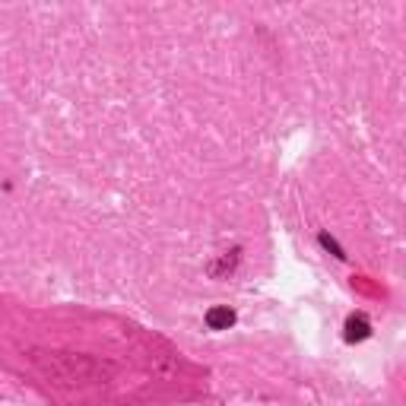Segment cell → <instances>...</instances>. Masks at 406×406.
<instances>
[{"label":"cell","mask_w":406,"mask_h":406,"mask_svg":"<svg viewBox=\"0 0 406 406\" xmlns=\"http://www.w3.org/2000/svg\"><path fill=\"white\" fill-rule=\"evenodd\" d=\"M207 324L209 330H229L235 324V311L229 304H216V308L207 311Z\"/></svg>","instance_id":"cell-1"},{"label":"cell","mask_w":406,"mask_h":406,"mask_svg":"<svg viewBox=\"0 0 406 406\" xmlns=\"http://www.w3.org/2000/svg\"><path fill=\"white\" fill-rule=\"evenodd\" d=\"M368 334H371V324H368V317H365V314H353L346 321V340L349 343L368 340Z\"/></svg>","instance_id":"cell-2"}]
</instances>
